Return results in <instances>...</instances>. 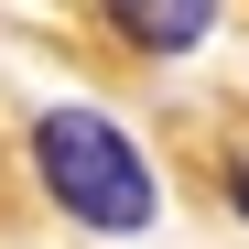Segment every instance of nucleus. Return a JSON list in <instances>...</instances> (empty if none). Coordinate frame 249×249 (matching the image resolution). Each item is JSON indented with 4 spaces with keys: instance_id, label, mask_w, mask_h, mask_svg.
<instances>
[{
    "instance_id": "1",
    "label": "nucleus",
    "mask_w": 249,
    "mask_h": 249,
    "mask_svg": "<svg viewBox=\"0 0 249 249\" xmlns=\"http://www.w3.org/2000/svg\"><path fill=\"white\" fill-rule=\"evenodd\" d=\"M33 162H44V195L65 206V217H87V228H152V162L130 152V141H119L108 130V119L98 108H54L44 119V130H33Z\"/></svg>"
},
{
    "instance_id": "2",
    "label": "nucleus",
    "mask_w": 249,
    "mask_h": 249,
    "mask_svg": "<svg viewBox=\"0 0 249 249\" xmlns=\"http://www.w3.org/2000/svg\"><path fill=\"white\" fill-rule=\"evenodd\" d=\"M108 22L130 33L141 54H184V44H206V22H217V0H108Z\"/></svg>"
},
{
    "instance_id": "3",
    "label": "nucleus",
    "mask_w": 249,
    "mask_h": 249,
    "mask_svg": "<svg viewBox=\"0 0 249 249\" xmlns=\"http://www.w3.org/2000/svg\"><path fill=\"white\" fill-rule=\"evenodd\" d=\"M238 217H249V174H238Z\"/></svg>"
}]
</instances>
